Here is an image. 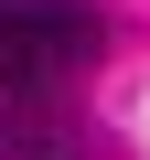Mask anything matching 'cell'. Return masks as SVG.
Wrapping results in <instances>:
<instances>
[{
	"mask_svg": "<svg viewBox=\"0 0 150 160\" xmlns=\"http://www.w3.org/2000/svg\"><path fill=\"white\" fill-rule=\"evenodd\" d=\"M107 53V22L86 0H0V96H43Z\"/></svg>",
	"mask_w": 150,
	"mask_h": 160,
	"instance_id": "obj_1",
	"label": "cell"
},
{
	"mask_svg": "<svg viewBox=\"0 0 150 160\" xmlns=\"http://www.w3.org/2000/svg\"><path fill=\"white\" fill-rule=\"evenodd\" d=\"M0 160H86L75 128H32V118H0Z\"/></svg>",
	"mask_w": 150,
	"mask_h": 160,
	"instance_id": "obj_2",
	"label": "cell"
}]
</instances>
